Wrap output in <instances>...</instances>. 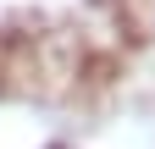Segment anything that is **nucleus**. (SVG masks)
<instances>
[{
	"mask_svg": "<svg viewBox=\"0 0 155 149\" xmlns=\"http://www.w3.org/2000/svg\"><path fill=\"white\" fill-rule=\"evenodd\" d=\"M150 28H155V22H150Z\"/></svg>",
	"mask_w": 155,
	"mask_h": 149,
	"instance_id": "f257e3e1",
	"label": "nucleus"
}]
</instances>
